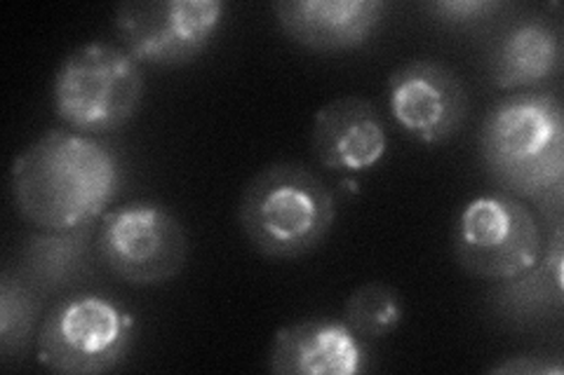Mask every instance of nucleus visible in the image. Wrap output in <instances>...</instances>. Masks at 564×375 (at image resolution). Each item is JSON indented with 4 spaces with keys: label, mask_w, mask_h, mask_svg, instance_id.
<instances>
[{
    "label": "nucleus",
    "mask_w": 564,
    "mask_h": 375,
    "mask_svg": "<svg viewBox=\"0 0 564 375\" xmlns=\"http://www.w3.org/2000/svg\"><path fill=\"white\" fill-rule=\"evenodd\" d=\"M454 258L473 277L501 282L534 267L543 254L536 213L508 192L473 198L454 225Z\"/></svg>",
    "instance_id": "423d86ee"
},
{
    "label": "nucleus",
    "mask_w": 564,
    "mask_h": 375,
    "mask_svg": "<svg viewBox=\"0 0 564 375\" xmlns=\"http://www.w3.org/2000/svg\"><path fill=\"white\" fill-rule=\"evenodd\" d=\"M97 242L93 223L74 230H39L20 254V277L41 298L70 289L83 279Z\"/></svg>",
    "instance_id": "2eb2a0df"
},
{
    "label": "nucleus",
    "mask_w": 564,
    "mask_h": 375,
    "mask_svg": "<svg viewBox=\"0 0 564 375\" xmlns=\"http://www.w3.org/2000/svg\"><path fill=\"white\" fill-rule=\"evenodd\" d=\"M369 366L362 338L341 319H302L280 327L269 350L275 375H356Z\"/></svg>",
    "instance_id": "f8f14e48"
},
{
    "label": "nucleus",
    "mask_w": 564,
    "mask_h": 375,
    "mask_svg": "<svg viewBox=\"0 0 564 375\" xmlns=\"http://www.w3.org/2000/svg\"><path fill=\"white\" fill-rule=\"evenodd\" d=\"M219 0H134L116 8V33L139 64L182 66L198 59L224 24Z\"/></svg>",
    "instance_id": "6e6552de"
},
{
    "label": "nucleus",
    "mask_w": 564,
    "mask_h": 375,
    "mask_svg": "<svg viewBox=\"0 0 564 375\" xmlns=\"http://www.w3.org/2000/svg\"><path fill=\"white\" fill-rule=\"evenodd\" d=\"M337 221V198L313 169L273 163L242 188L238 225L254 252L271 261H294L321 249Z\"/></svg>",
    "instance_id": "7ed1b4c3"
},
{
    "label": "nucleus",
    "mask_w": 564,
    "mask_h": 375,
    "mask_svg": "<svg viewBox=\"0 0 564 375\" xmlns=\"http://www.w3.org/2000/svg\"><path fill=\"white\" fill-rule=\"evenodd\" d=\"M388 151V132L375 101L339 97L317 109L311 153L329 172L362 174L375 169Z\"/></svg>",
    "instance_id": "9d476101"
},
{
    "label": "nucleus",
    "mask_w": 564,
    "mask_h": 375,
    "mask_svg": "<svg viewBox=\"0 0 564 375\" xmlns=\"http://www.w3.org/2000/svg\"><path fill=\"white\" fill-rule=\"evenodd\" d=\"M503 3L499 0H437V3H429L426 10L435 16V20L445 24H473L499 12Z\"/></svg>",
    "instance_id": "a211bd4d"
},
{
    "label": "nucleus",
    "mask_w": 564,
    "mask_h": 375,
    "mask_svg": "<svg viewBox=\"0 0 564 375\" xmlns=\"http://www.w3.org/2000/svg\"><path fill=\"white\" fill-rule=\"evenodd\" d=\"M97 256L109 273L132 287H161L188 261V232L170 209L132 202L106 211L97 228Z\"/></svg>",
    "instance_id": "0eeeda50"
},
{
    "label": "nucleus",
    "mask_w": 564,
    "mask_h": 375,
    "mask_svg": "<svg viewBox=\"0 0 564 375\" xmlns=\"http://www.w3.org/2000/svg\"><path fill=\"white\" fill-rule=\"evenodd\" d=\"M137 319L116 300L74 294L39 329V362L59 375H101L118 368L134 343Z\"/></svg>",
    "instance_id": "39448f33"
},
{
    "label": "nucleus",
    "mask_w": 564,
    "mask_h": 375,
    "mask_svg": "<svg viewBox=\"0 0 564 375\" xmlns=\"http://www.w3.org/2000/svg\"><path fill=\"white\" fill-rule=\"evenodd\" d=\"M489 373L497 375H562L564 368L560 362H551L549 356L541 354H520L513 360H503L491 366Z\"/></svg>",
    "instance_id": "6ab92c4d"
},
{
    "label": "nucleus",
    "mask_w": 564,
    "mask_h": 375,
    "mask_svg": "<svg viewBox=\"0 0 564 375\" xmlns=\"http://www.w3.org/2000/svg\"><path fill=\"white\" fill-rule=\"evenodd\" d=\"M404 319L402 296L383 282H367L344 306L346 327L362 341H379L393 333Z\"/></svg>",
    "instance_id": "f3484780"
},
{
    "label": "nucleus",
    "mask_w": 564,
    "mask_h": 375,
    "mask_svg": "<svg viewBox=\"0 0 564 375\" xmlns=\"http://www.w3.org/2000/svg\"><path fill=\"white\" fill-rule=\"evenodd\" d=\"M388 109L398 128L426 146L445 144L462 132L470 95L447 64L414 59L398 66L386 82Z\"/></svg>",
    "instance_id": "1a4fd4ad"
},
{
    "label": "nucleus",
    "mask_w": 564,
    "mask_h": 375,
    "mask_svg": "<svg viewBox=\"0 0 564 375\" xmlns=\"http://www.w3.org/2000/svg\"><path fill=\"white\" fill-rule=\"evenodd\" d=\"M41 300L20 273L3 271L0 275V354L6 364L22 362L33 345Z\"/></svg>",
    "instance_id": "dca6fc26"
},
{
    "label": "nucleus",
    "mask_w": 564,
    "mask_h": 375,
    "mask_svg": "<svg viewBox=\"0 0 564 375\" xmlns=\"http://www.w3.org/2000/svg\"><path fill=\"white\" fill-rule=\"evenodd\" d=\"M122 172L101 141L52 130L14 159L12 195L22 217L41 230H74L104 217Z\"/></svg>",
    "instance_id": "f257e3e1"
},
{
    "label": "nucleus",
    "mask_w": 564,
    "mask_h": 375,
    "mask_svg": "<svg viewBox=\"0 0 564 375\" xmlns=\"http://www.w3.org/2000/svg\"><path fill=\"white\" fill-rule=\"evenodd\" d=\"M480 159L503 192L534 200L564 184V109L553 92H516L487 111Z\"/></svg>",
    "instance_id": "f03ea898"
},
{
    "label": "nucleus",
    "mask_w": 564,
    "mask_h": 375,
    "mask_svg": "<svg viewBox=\"0 0 564 375\" xmlns=\"http://www.w3.org/2000/svg\"><path fill=\"white\" fill-rule=\"evenodd\" d=\"M564 59L560 31L539 16L510 24L491 52V82L499 89L536 87L560 74Z\"/></svg>",
    "instance_id": "ddd939ff"
},
{
    "label": "nucleus",
    "mask_w": 564,
    "mask_h": 375,
    "mask_svg": "<svg viewBox=\"0 0 564 375\" xmlns=\"http://www.w3.org/2000/svg\"><path fill=\"white\" fill-rule=\"evenodd\" d=\"M144 70L122 45L85 43L70 49L52 82L55 113L74 132H116L139 113Z\"/></svg>",
    "instance_id": "20e7f679"
},
{
    "label": "nucleus",
    "mask_w": 564,
    "mask_h": 375,
    "mask_svg": "<svg viewBox=\"0 0 564 375\" xmlns=\"http://www.w3.org/2000/svg\"><path fill=\"white\" fill-rule=\"evenodd\" d=\"M388 8L386 0H278L271 10L292 43L332 55L372 41Z\"/></svg>",
    "instance_id": "9b49d317"
},
{
    "label": "nucleus",
    "mask_w": 564,
    "mask_h": 375,
    "mask_svg": "<svg viewBox=\"0 0 564 375\" xmlns=\"http://www.w3.org/2000/svg\"><path fill=\"white\" fill-rule=\"evenodd\" d=\"M564 232L555 228L543 244L539 263L529 271L501 279L491 294L494 310L508 324L529 327L564 306Z\"/></svg>",
    "instance_id": "4468645a"
}]
</instances>
